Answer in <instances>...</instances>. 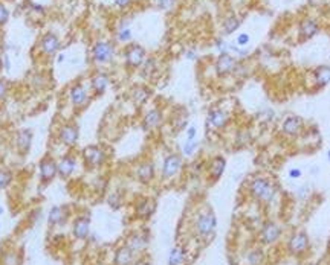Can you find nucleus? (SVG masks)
<instances>
[{
    "label": "nucleus",
    "instance_id": "4d7b16f0",
    "mask_svg": "<svg viewBox=\"0 0 330 265\" xmlns=\"http://www.w3.org/2000/svg\"><path fill=\"white\" fill-rule=\"evenodd\" d=\"M31 8L34 9L36 13H40V14H43V13H45V6H43V5H38V3H32V5H31Z\"/></svg>",
    "mask_w": 330,
    "mask_h": 265
},
{
    "label": "nucleus",
    "instance_id": "49530a36",
    "mask_svg": "<svg viewBox=\"0 0 330 265\" xmlns=\"http://www.w3.org/2000/svg\"><path fill=\"white\" fill-rule=\"evenodd\" d=\"M214 44H216V49L219 50V55L229 53V43H226L223 38H217Z\"/></svg>",
    "mask_w": 330,
    "mask_h": 265
},
{
    "label": "nucleus",
    "instance_id": "bb28decb",
    "mask_svg": "<svg viewBox=\"0 0 330 265\" xmlns=\"http://www.w3.org/2000/svg\"><path fill=\"white\" fill-rule=\"evenodd\" d=\"M135 253H139L142 250H146L148 246V235L144 232H135L127 238V244Z\"/></svg>",
    "mask_w": 330,
    "mask_h": 265
},
{
    "label": "nucleus",
    "instance_id": "a211bd4d",
    "mask_svg": "<svg viewBox=\"0 0 330 265\" xmlns=\"http://www.w3.org/2000/svg\"><path fill=\"white\" fill-rule=\"evenodd\" d=\"M206 175L208 179H210L213 183L214 182H219L222 179V175L225 174V169H226V159L222 156V154H217V156H213L210 160L206 163Z\"/></svg>",
    "mask_w": 330,
    "mask_h": 265
},
{
    "label": "nucleus",
    "instance_id": "c9c22d12",
    "mask_svg": "<svg viewBox=\"0 0 330 265\" xmlns=\"http://www.w3.org/2000/svg\"><path fill=\"white\" fill-rule=\"evenodd\" d=\"M199 140H185L181 148V154L183 157H194L196 152L199 151Z\"/></svg>",
    "mask_w": 330,
    "mask_h": 265
},
{
    "label": "nucleus",
    "instance_id": "a18cd8bd",
    "mask_svg": "<svg viewBox=\"0 0 330 265\" xmlns=\"http://www.w3.org/2000/svg\"><path fill=\"white\" fill-rule=\"evenodd\" d=\"M9 17H11L9 9L6 8L5 3L0 2V26H5L8 21H9Z\"/></svg>",
    "mask_w": 330,
    "mask_h": 265
},
{
    "label": "nucleus",
    "instance_id": "c756f323",
    "mask_svg": "<svg viewBox=\"0 0 330 265\" xmlns=\"http://www.w3.org/2000/svg\"><path fill=\"white\" fill-rule=\"evenodd\" d=\"M186 250L182 246H174L168 255V265H183L186 261Z\"/></svg>",
    "mask_w": 330,
    "mask_h": 265
},
{
    "label": "nucleus",
    "instance_id": "f8f14e48",
    "mask_svg": "<svg viewBox=\"0 0 330 265\" xmlns=\"http://www.w3.org/2000/svg\"><path fill=\"white\" fill-rule=\"evenodd\" d=\"M238 60L231 53H222L219 55L216 63H214V72L220 78H225L229 75H236L237 67H238Z\"/></svg>",
    "mask_w": 330,
    "mask_h": 265
},
{
    "label": "nucleus",
    "instance_id": "4be33fe9",
    "mask_svg": "<svg viewBox=\"0 0 330 265\" xmlns=\"http://www.w3.org/2000/svg\"><path fill=\"white\" fill-rule=\"evenodd\" d=\"M156 212V200L144 197L136 201L135 204V214L139 219H148L153 214Z\"/></svg>",
    "mask_w": 330,
    "mask_h": 265
},
{
    "label": "nucleus",
    "instance_id": "412c9836",
    "mask_svg": "<svg viewBox=\"0 0 330 265\" xmlns=\"http://www.w3.org/2000/svg\"><path fill=\"white\" fill-rule=\"evenodd\" d=\"M280 235H281V227L277 223H274V221H268L266 224H263L260 230V241L261 244L271 246L275 241H278Z\"/></svg>",
    "mask_w": 330,
    "mask_h": 265
},
{
    "label": "nucleus",
    "instance_id": "f704fd0d",
    "mask_svg": "<svg viewBox=\"0 0 330 265\" xmlns=\"http://www.w3.org/2000/svg\"><path fill=\"white\" fill-rule=\"evenodd\" d=\"M252 140H254V137H252V132H251L249 128L240 130L236 134V145L237 147H248L252 143Z\"/></svg>",
    "mask_w": 330,
    "mask_h": 265
},
{
    "label": "nucleus",
    "instance_id": "680f3d73",
    "mask_svg": "<svg viewBox=\"0 0 330 265\" xmlns=\"http://www.w3.org/2000/svg\"><path fill=\"white\" fill-rule=\"evenodd\" d=\"M327 160H329V162H330V149H329V151H327Z\"/></svg>",
    "mask_w": 330,
    "mask_h": 265
},
{
    "label": "nucleus",
    "instance_id": "dca6fc26",
    "mask_svg": "<svg viewBox=\"0 0 330 265\" xmlns=\"http://www.w3.org/2000/svg\"><path fill=\"white\" fill-rule=\"evenodd\" d=\"M110 84H112V78H110V75L107 72H95L91 80H89V87H91V92L95 98H100L103 96L107 88L110 87Z\"/></svg>",
    "mask_w": 330,
    "mask_h": 265
},
{
    "label": "nucleus",
    "instance_id": "e433bc0d",
    "mask_svg": "<svg viewBox=\"0 0 330 265\" xmlns=\"http://www.w3.org/2000/svg\"><path fill=\"white\" fill-rule=\"evenodd\" d=\"M14 180V174L8 168H0V191H5Z\"/></svg>",
    "mask_w": 330,
    "mask_h": 265
},
{
    "label": "nucleus",
    "instance_id": "a878e982",
    "mask_svg": "<svg viewBox=\"0 0 330 265\" xmlns=\"http://www.w3.org/2000/svg\"><path fill=\"white\" fill-rule=\"evenodd\" d=\"M68 221V209L64 206H52L48 214V224L51 227L54 226H63Z\"/></svg>",
    "mask_w": 330,
    "mask_h": 265
},
{
    "label": "nucleus",
    "instance_id": "8fccbe9b",
    "mask_svg": "<svg viewBox=\"0 0 330 265\" xmlns=\"http://www.w3.org/2000/svg\"><path fill=\"white\" fill-rule=\"evenodd\" d=\"M288 175H289L291 180H298V179H301V177H303V171L300 168H291Z\"/></svg>",
    "mask_w": 330,
    "mask_h": 265
},
{
    "label": "nucleus",
    "instance_id": "6e6d98bb",
    "mask_svg": "<svg viewBox=\"0 0 330 265\" xmlns=\"http://www.w3.org/2000/svg\"><path fill=\"white\" fill-rule=\"evenodd\" d=\"M307 194H309V186L304 184V186L301 187V189L298 191V197H300V198H306Z\"/></svg>",
    "mask_w": 330,
    "mask_h": 265
},
{
    "label": "nucleus",
    "instance_id": "a19ab883",
    "mask_svg": "<svg viewBox=\"0 0 330 265\" xmlns=\"http://www.w3.org/2000/svg\"><path fill=\"white\" fill-rule=\"evenodd\" d=\"M171 125L174 127V130H176V131L186 130V127H188V116H186V113L179 115L178 117H174V119H173Z\"/></svg>",
    "mask_w": 330,
    "mask_h": 265
},
{
    "label": "nucleus",
    "instance_id": "ea45409f",
    "mask_svg": "<svg viewBox=\"0 0 330 265\" xmlns=\"http://www.w3.org/2000/svg\"><path fill=\"white\" fill-rule=\"evenodd\" d=\"M179 0H156V6L159 11H164V13H171V11L178 6Z\"/></svg>",
    "mask_w": 330,
    "mask_h": 265
},
{
    "label": "nucleus",
    "instance_id": "9b49d317",
    "mask_svg": "<svg viewBox=\"0 0 330 265\" xmlns=\"http://www.w3.org/2000/svg\"><path fill=\"white\" fill-rule=\"evenodd\" d=\"M164 120H165L164 110L159 108V107H151L144 113V116H142V120H141L142 131H144V132L156 131V130H159L162 127Z\"/></svg>",
    "mask_w": 330,
    "mask_h": 265
},
{
    "label": "nucleus",
    "instance_id": "09e8293b",
    "mask_svg": "<svg viewBox=\"0 0 330 265\" xmlns=\"http://www.w3.org/2000/svg\"><path fill=\"white\" fill-rule=\"evenodd\" d=\"M249 40H251V37L246 34V32H241V34H238V35H237L236 44H237V46H240V48H245L246 44L249 43Z\"/></svg>",
    "mask_w": 330,
    "mask_h": 265
},
{
    "label": "nucleus",
    "instance_id": "de8ad7c7",
    "mask_svg": "<svg viewBox=\"0 0 330 265\" xmlns=\"http://www.w3.org/2000/svg\"><path fill=\"white\" fill-rule=\"evenodd\" d=\"M185 139L186 140H197V127L188 125L185 130Z\"/></svg>",
    "mask_w": 330,
    "mask_h": 265
},
{
    "label": "nucleus",
    "instance_id": "20e7f679",
    "mask_svg": "<svg viewBox=\"0 0 330 265\" xmlns=\"http://www.w3.org/2000/svg\"><path fill=\"white\" fill-rule=\"evenodd\" d=\"M80 156L83 159V165L91 171L103 168L109 160V154L101 145H87L81 149Z\"/></svg>",
    "mask_w": 330,
    "mask_h": 265
},
{
    "label": "nucleus",
    "instance_id": "2f4dec72",
    "mask_svg": "<svg viewBox=\"0 0 330 265\" xmlns=\"http://www.w3.org/2000/svg\"><path fill=\"white\" fill-rule=\"evenodd\" d=\"M240 26H241V18H238V17L234 16V14L228 16V17L223 20V23H222V32H223V35H231V34H234V32H236Z\"/></svg>",
    "mask_w": 330,
    "mask_h": 265
},
{
    "label": "nucleus",
    "instance_id": "f03ea898",
    "mask_svg": "<svg viewBox=\"0 0 330 265\" xmlns=\"http://www.w3.org/2000/svg\"><path fill=\"white\" fill-rule=\"evenodd\" d=\"M217 229V218L211 209H202L193 221V232L201 239H211Z\"/></svg>",
    "mask_w": 330,
    "mask_h": 265
},
{
    "label": "nucleus",
    "instance_id": "f3484780",
    "mask_svg": "<svg viewBox=\"0 0 330 265\" xmlns=\"http://www.w3.org/2000/svg\"><path fill=\"white\" fill-rule=\"evenodd\" d=\"M58 166V177L61 179H71V177L75 174L76 168H78V156L73 152H68L64 156L60 157V160L57 162Z\"/></svg>",
    "mask_w": 330,
    "mask_h": 265
},
{
    "label": "nucleus",
    "instance_id": "6e6552de",
    "mask_svg": "<svg viewBox=\"0 0 330 265\" xmlns=\"http://www.w3.org/2000/svg\"><path fill=\"white\" fill-rule=\"evenodd\" d=\"M229 122H231V113L226 108L213 107L208 110L205 124L210 131H222L229 125Z\"/></svg>",
    "mask_w": 330,
    "mask_h": 265
},
{
    "label": "nucleus",
    "instance_id": "603ef678",
    "mask_svg": "<svg viewBox=\"0 0 330 265\" xmlns=\"http://www.w3.org/2000/svg\"><path fill=\"white\" fill-rule=\"evenodd\" d=\"M0 63H2V69L5 72H9L11 70V61H9V57L8 55H3L2 60H0Z\"/></svg>",
    "mask_w": 330,
    "mask_h": 265
},
{
    "label": "nucleus",
    "instance_id": "2eb2a0df",
    "mask_svg": "<svg viewBox=\"0 0 330 265\" xmlns=\"http://www.w3.org/2000/svg\"><path fill=\"white\" fill-rule=\"evenodd\" d=\"M37 48L41 55H45V57H52V55H55L61 49L60 37L55 34V32H46V34H43L40 37Z\"/></svg>",
    "mask_w": 330,
    "mask_h": 265
},
{
    "label": "nucleus",
    "instance_id": "13d9d810",
    "mask_svg": "<svg viewBox=\"0 0 330 265\" xmlns=\"http://www.w3.org/2000/svg\"><path fill=\"white\" fill-rule=\"evenodd\" d=\"M133 265H151V264H150V261H148V259L141 258V259H136V261L133 262Z\"/></svg>",
    "mask_w": 330,
    "mask_h": 265
},
{
    "label": "nucleus",
    "instance_id": "aec40b11",
    "mask_svg": "<svg viewBox=\"0 0 330 265\" xmlns=\"http://www.w3.org/2000/svg\"><path fill=\"white\" fill-rule=\"evenodd\" d=\"M72 235L78 241H86L91 235V216L80 215L73 219L72 223Z\"/></svg>",
    "mask_w": 330,
    "mask_h": 265
},
{
    "label": "nucleus",
    "instance_id": "79ce46f5",
    "mask_svg": "<svg viewBox=\"0 0 330 265\" xmlns=\"http://www.w3.org/2000/svg\"><path fill=\"white\" fill-rule=\"evenodd\" d=\"M257 116L258 119H261V122H272L275 119V112L274 108H263Z\"/></svg>",
    "mask_w": 330,
    "mask_h": 265
},
{
    "label": "nucleus",
    "instance_id": "bf43d9fd",
    "mask_svg": "<svg viewBox=\"0 0 330 265\" xmlns=\"http://www.w3.org/2000/svg\"><path fill=\"white\" fill-rule=\"evenodd\" d=\"M64 58H66V57H64V53H58V57H57V63H58V64H61V63L64 61Z\"/></svg>",
    "mask_w": 330,
    "mask_h": 265
},
{
    "label": "nucleus",
    "instance_id": "3c124183",
    "mask_svg": "<svg viewBox=\"0 0 330 265\" xmlns=\"http://www.w3.org/2000/svg\"><path fill=\"white\" fill-rule=\"evenodd\" d=\"M131 2H133V0H113L115 6L119 8V9H126V8H128Z\"/></svg>",
    "mask_w": 330,
    "mask_h": 265
},
{
    "label": "nucleus",
    "instance_id": "58836bf2",
    "mask_svg": "<svg viewBox=\"0 0 330 265\" xmlns=\"http://www.w3.org/2000/svg\"><path fill=\"white\" fill-rule=\"evenodd\" d=\"M246 261L249 265H261L263 261H265V253H263V250H260V248H256L248 253Z\"/></svg>",
    "mask_w": 330,
    "mask_h": 265
},
{
    "label": "nucleus",
    "instance_id": "052dcab7",
    "mask_svg": "<svg viewBox=\"0 0 330 265\" xmlns=\"http://www.w3.org/2000/svg\"><path fill=\"white\" fill-rule=\"evenodd\" d=\"M5 214V209H3V206H0V216H2Z\"/></svg>",
    "mask_w": 330,
    "mask_h": 265
},
{
    "label": "nucleus",
    "instance_id": "473e14b6",
    "mask_svg": "<svg viewBox=\"0 0 330 265\" xmlns=\"http://www.w3.org/2000/svg\"><path fill=\"white\" fill-rule=\"evenodd\" d=\"M141 75L144 76L146 80H151L153 75H156L158 72V60L155 57H148L146 58L144 64L141 66Z\"/></svg>",
    "mask_w": 330,
    "mask_h": 265
},
{
    "label": "nucleus",
    "instance_id": "c85d7f7f",
    "mask_svg": "<svg viewBox=\"0 0 330 265\" xmlns=\"http://www.w3.org/2000/svg\"><path fill=\"white\" fill-rule=\"evenodd\" d=\"M133 38V32L130 29V20L128 18H123L119 21L118 29H116V40L119 43H128Z\"/></svg>",
    "mask_w": 330,
    "mask_h": 265
},
{
    "label": "nucleus",
    "instance_id": "4468645a",
    "mask_svg": "<svg viewBox=\"0 0 330 265\" xmlns=\"http://www.w3.org/2000/svg\"><path fill=\"white\" fill-rule=\"evenodd\" d=\"M38 175H40L41 184H49L55 177L58 175L57 160H55L52 156L41 157L38 162Z\"/></svg>",
    "mask_w": 330,
    "mask_h": 265
},
{
    "label": "nucleus",
    "instance_id": "5fc2aeb1",
    "mask_svg": "<svg viewBox=\"0 0 330 265\" xmlns=\"http://www.w3.org/2000/svg\"><path fill=\"white\" fill-rule=\"evenodd\" d=\"M326 2L327 0H307V3H309L311 6H323Z\"/></svg>",
    "mask_w": 330,
    "mask_h": 265
},
{
    "label": "nucleus",
    "instance_id": "423d86ee",
    "mask_svg": "<svg viewBox=\"0 0 330 265\" xmlns=\"http://www.w3.org/2000/svg\"><path fill=\"white\" fill-rule=\"evenodd\" d=\"M183 168V156L181 152H168L165 154V157L161 165V177L162 180H171L178 175Z\"/></svg>",
    "mask_w": 330,
    "mask_h": 265
},
{
    "label": "nucleus",
    "instance_id": "f257e3e1",
    "mask_svg": "<svg viewBox=\"0 0 330 265\" xmlns=\"http://www.w3.org/2000/svg\"><path fill=\"white\" fill-rule=\"evenodd\" d=\"M248 192L254 198L256 201L260 203H271L274 197L277 195V186L275 183L265 175H256L251 179L248 184Z\"/></svg>",
    "mask_w": 330,
    "mask_h": 265
},
{
    "label": "nucleus",
    "instance_id": "6ab92c4d",
    "mask_svg": "<svg viewBox=\"0 0 330 265\" xmlns=\"http://www.w3.org/2000/svg\"><path fill=\"white\" fill-rule=\"evenodd\" d=\"M155 175H156V166L151 160H142L136 165L135 177L139 183L150 184L153 180H155Z\"/></svg>",
    "mask_w": 330,
    "mask_h": 265
},
{
    "label": "nucleus",
    "instance_id": "5701e85b",
    "mask_svg": "<svg viewBox=\"0 0 330 265\" xmlns=\"http://www.w3.org/2000/svg\"><path fill=\"white\" fill-rule=\"evenodd\" d=\"M320 23H318V20L312 18V17H306L300 21L298 25V35L303 38V40H309L312 37H315L318 32H320Z\"/></svg>",
    "mask_w": 330,
    "mask_h": 265
},
{
    "label": "nucleus",
    "instance_id": "37998d69",
    "mask_svg": "<svg viewBox=\"0 0 330 265\" xmlns=\"http://www.w3.org/2000/svg\"><path fill=\"white\" fill-rule=\"evenodd\" d=\"M107 203L110 207L113 209H119L121 204H123V198H121V195L118 192H112L109 197H107Z\"/></svg>",
    "mask_w": 330,
    "mask_h": 265
},
{
    "label": "nucleus",
    "instance_id": "0eeeda50",
    "mask_svg": "<svg viewBox=\"0 0 330 265\" xmlns=\"http://www.w3.org/2000/svg\"><path fill=\"white\" fill-rule=\"evenodd\" d=\"M92 61L95 64H109L115 57V44L110 40H96L91 49Z\"/></svg>",
    "mask_w": 330,
    "mask_h": 265
},
{
    "label": "nucleus",
    "instance_id": "393cba45",
    "mask_svg": "<svg viewBox=\"0 0 330 265\" xmlns=\"http://www.w3.org/2000/svg\"><path fill=\"white\" fill-rule=\"evenodd\" d=\"M289 251L293 255H300V253L306 251V248L309 247V236L306 232H298V233L292 235V238L288 242Z\"/></svg>",
    "mask_w": 330,
    "mask_h": 265
},
{
    "label": "nucleus",
    "instance_id": "864d4df0",
    "mask_svg": "<svg viewBox=\"0 0 330 265\" xmlns=\"http://www.w3.org/2000/svg\"><path fill=\"white\" fill-rule=\"evenodd\" d=\"M185 58L190 60V61H194L197 58V50L196 49H188L185 52Z\"/></svg>",
    "mask_w": 330,
    "mask_h": 265
},
{
    "label": "nucleus",
    "instance_id": "c03bdc74",
    "mask_svg": "<svg viewBox=\"0 0 330 265\" xmlns=\"http://www.w3.org/2000/svg\"><path fill=\"white\" fill-rule=\"evenodd\" d=\"M9 88H11L9 83L3 78H0V102L6 101V98L9 95Z\"/></svg>",
    "mask_w": 330,
    "mask_h": 265
},
{
    "label": "nucleus",
    "instance_id": "7ed1b4c3",
    "mask_svg": "<svg viewBox=\"0 0 330 265\" xmlns=\"http://www.w3.org/2000/svg\"><path fill=\"white\" fill-rule=\"evenodd\" d=\"M68 99H69V104L72 105V108L75 112H83L87 107L91 105L92 99H93V95L91 92V87L86 85L80 81L73 83L69 90H68Z\"/></svg>",
    "mask_w": 330,
    "mask_h": 265
},
{
    "label": "nucleus",
    "instance_id": "7c9ffc66",
    "mask_svg": "<svg viewBox=\"0 0 330 265\" xmlns=\"http://www.w3.org/2000/svg\"><path fill=\"white\" fill-rule=\"evenodd\" d=\"M313 80L318 87H326L330 84V66H320L313 70Z\"/></svg>",
    "mask_w": 330,
    "mask_h": 265
},
{
    "label": "nucleus",
    "instance_id": "39448f33",
    "mask_svg": "<svg viewBox=\"0 0 330 265\" xmlns=\"http://www.w3.org/2000/svg\"><path fill=\"white\" fill-rule=\"evenodd\" d=\"M55 139L68 149H73L80 139V127L72 120H64L55 130Z\"/></svg>",
    "mask_w": 330,
    "mask_h": 265
},
{
    "label": "nucleus",
    "instance_id": "4c0bfd02",
    "mask_svg": "<svg viewBox=\"0 0 330 265\" xmlns=\"http://www.w3.org/2000/svg\"><path fill=\"white\" fill-rule=\"evenodd\" d=\"M29 84H31L32 88H34V90L40 92V90H45V88L48 87V80H46V76L43 73H36V75H32Z\"/></svg>",
    "mask_w": 330,
    "mask_h": 265
},
{
    "label": "nucleus",
    "instance_id": "72a5a7b5",
    "mask_svg": "<svg viewBox=\"0 0 330 265\" xmlns=\"http://www.w3.org/2000/svg\"><path fill=\"white\" fill-rule=\"evenodd\" d=\"M0 265H21V255L16 250H8L0 258Z\"/></svg>",
    "mask_w": 330,
    "mask_h": 265
},
{
    "label": "nucleus",
    "instance_id": "cd10ccee",
    "mask_svg": "<svg viewBox=\"0 0 330 265\" xmlns=\"http://www.w3.org/2000/svg\"><path fill=\"white\" fill-rule=\"evenodd\" d=\"M135 256H136V253L128 246H123L115 251L113 265H133Z\"/></svg>",
    "mask_w": 330,
    "mask_h": 265
},
{
    "label": "nucleus",
    "instance_id": "b1692460",
    "mask_svg": "<svg viewBox=\"0 0 330 265\" xmlns=\"http://www.w3.org/2000/svg\"><path fill=\"white\" fill-rule=\"evenodd\" d=\"M128 96H130V101L133 102L136 107H142L148 102V99L151 96V90L144 84H138L135 87H131Z\"/></svg>",
    "mask_w": 330,
    "mask_h": 265
},
{
    "label": "nucleus",
    "instance_id": "9d476101",
    "mask_svg": "<svg viewBox=\"0 0 330 265\" xmlns=\"http://www.w3.org/2000/svg\"><path fill=\"white\" fill-rule=\"evenodd\" d=\"M147 58V50L144 46L131 43L124 50V61L128 69H139Z\"/></svg>",
    "mask_w": 330,
    "mask_h": 265
},
{
    "label": "nucleus",
    "instance_id": "ddd939ff",
    "mask_svg": "<svg viewBox=\"0 0 330 265\" xmlns=\"http://www.w3.org/2000/svg\"><path fill=\"white\" fill-rule=\"evenodd\" d=\"M32 140H34V131L31 128H20L14 132L13 147L20 156H26L32 148Z\"/></svg>",
    "mask_w": 330,
    "mask_h": 265
},
{
    "label": "nucleus",
    "instance_id": "1a4fd4ad",
    "mask_svg": "<svg viewBox=\"0 0 330 265\" xmlns=\"http://www.w3.org/2000/svg\"><path fill=\"white\" fill-rule=\"evenodd\" d=\"M304 131V120L296 115H286L280 122V132L288 139H296Z\"/></svg>",
    "mask_w": 330,
    "mask_h": 265
}]
</instances>
